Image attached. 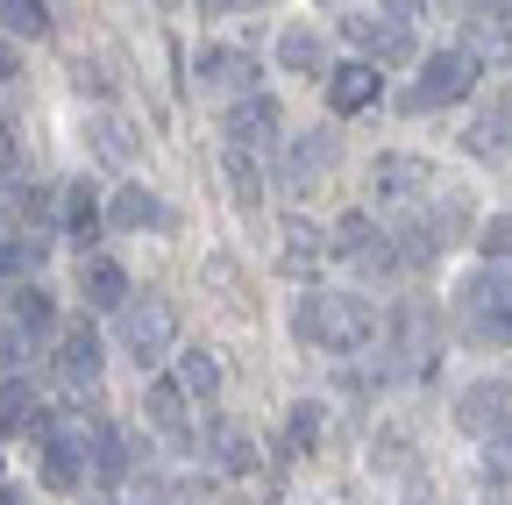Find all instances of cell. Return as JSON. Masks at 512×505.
I'll list each match as a JSON object with an SVG mask.
<instances>
[{
    "instance_id": "30bf717a",
    "label": "cell",
    "mask_w": 512,
    "mask_h": 505,
    "mask_svg": "<svg viewBox=\"0 0 512 505\" xmlns=\"http://www.w3.org/2000/svg\"><path fill=\"white\" fill-rule=\"evenodd\" d=\"M335 157H342V143H335L328 129H306V136L292 143V157H285V193L320 185V171H335Z\"/></svg>"
},
{
    "instance_id": "836d02e7",
    "label": "cell",
    "mask_w": 512,
    "mask_h": 505,
    "mask_svg": "<svg viewBox=\"0 0 512 505\" xmlns=\"http://www.w3.org/2000/svg\"><path fill=\"white\" fill-rule=\"evenodd\" d=\"M15 164H22V157H15V136L0 129V178H15Z\"/></svg>"
},
{
    "instance_id": "7a4b0ae2",
    "label": "cell",
    "mask_w": 512,
    "mask_h": 505,
    "mask_svg": "<svg viewBox=\"0 0 512 505\" xmlns=\"http://www.w3.org/2000/svg\"><path fill=\"white\" fill-rule=\"evenodd\" d=\"M406 15H413V8H356V15H342V36L363 50L370 72L413 57V22H406Z\"/></svg>"
},
{
    "instance_id": "ffe728a7",
    "label": "cell",
    "mask_w": 512,
    "mask_h": 505,
    "mask_svg": "<svg viewBox=\"0 0 512 505\" xmlns=\"http://www.w3.org/2000/svg\"><path fill=\"white\" fill-rule=\"evenodd\" d=\"M143 413H150V427H157V434H171V441H192V427H185V392L171 385V377H157V385H150Z\"/></svg>"
},
{
    "instance_id": "5b68a950",
    "label": "cell",
    "mask_w": 512,
    "mask_h": 505,
    "mask_svg": "<svg viewBox=\"0 0 512 505\" xmlns=\"http://www.w3.org/2000/svg\"><path fill=\"white\" fill-rule=\"evenodd\" d=\"M370 185H377V200H392V207H413V200H427L434 193V164L427 157H406V150H384V157H370Z\"/></svg>"
},
{
    "instance_id": "d6986e66",
    "label": "cell",
    "mask_w": 512,
    "mask_h": 505,
    "mask_svg": "<svg viewBox=\"0 0 512 505\" xmlns=\"http://www.w3.org/2000/svg\"><path fill=\"white\" fill-rule=\"evenodd\" d=\"M477 157H505L512 150V100H491L477 121H470V136H463Z\"/></svg>"
},
{
    "instance_id": "8fae6325",
    "label": "cell",
    "mask_w": 512,
    "mask_h": 505,
    "mask_svg": "<svg viewBox=\"0 0 512 505\" xmlns=\"http://www.w3.org/2000/svg\"><path fill=\"white\" fill-rule=\"evenodd\" d=\"M505 413H512V385H505V377H477V385L456 399V420H463L470 434H491Z\"/></svg>"
},
{
    "instance_id": "d6a6232c",
    "label": "cell",
    "mask_w": 512,
    "mask_h": 505,
    "mask_svg": "<svg viewBox=\"0 0 512 505\" xmlns=\"http://www.w3.org/2000/svg\"><path fill=\"white\" fill-rule=\"evenodd\" d=\"M22 363V335L15 328H0V370H15Z\"/></svg>"
},
{
    "instance_id": "ac0fdd59",
    "label": "cell",
    "mask_w": 512,
    "mask_h": 505,
    "mask_svg": "<svg viewBox=\"0 0 512 505\" xmlns=\"http://www.w3.org/2000/svg\"><path fill=\"white\" fill-rule=\"evenodd\" d=\"M36 427H43L36 385L29 377H8V385H0V434H36Z\"/></svg>"
},
{
    "instance_id": "2e32d148",
    "label": "cell",
    "mask_w": 512,
    "mask_h": 505,
    "mask_svg": "<svg viewBox=\"0 0 512 505\" xmlns=\"http://www.w3.org/2000/svg\"><path fill=\"white\" fill-rule=\"evenodd\" d=\"M320 257H328V235H320L313 221H285L278 271H292V278H313V271H320Z\"/></svg>"
},
{
    "instance_id": "6da1fadb",
    "label": "cell",
    "mask_w": 512,
    "mask_h": 505,
    "mask_svg": "<svg viewBox=\"0 0 512 505\" xmlns=\"http://www.w3.org/2000/svg\"><path fill=\"white\" fill-rule=\"evenodd\" d=\"M292 328H299V342H313V349L349 356V349H363V342L377 335V313H370V299H356V292H313V299H299Z\"/></svg>"
},
{
    "instance_id": "f546056e",
    "label": "cell",
    "mask_w": 512,
    "mask_h": 505,
    "mask_svg": "<svg viewBox=\"0 0 512 505\" xmlns=\"http://www.w3.org/2000/svg\"><path fill=\"white\" fill-rule=\"evenodd\" d=\"M477 257H484V264H505V257H512V221H505V214L477 228Z\"/></svg>"
},
{
    "instance_id": "9a60e30c",
    "label": "cell",
    "mask_w": 512,
    "mask_h": 505,
    "mask_svg": "<svg viewBox=\"0 0 512 505\" xmlns=\"http://www.w3.org/2000/svg\"><path fill=\"white\" fill-rule=\"evenodd\" d=\"M370 100H377V72L363 65V57H349V65L328 72V107H335V114H363Z\"/></svg>"
},
{
    "instance_id": "44dd1931",
    "label": "cell",
    "mask_w": 512,
    "mask_h": 505,
    "mask_svg": "<svg viewBox=\"0 0 512 505\" xmlns=\"http://www.w3.org/2000/svg\"><path fill=\"white\" fill-rule=\"evenodd\" d=\"M171 385H178L185 399H214V392H221V363H214V349H185Z\"/></svg>"
},
{
    "instance_id": "4dcf8cb0",
    "label": "cell",
    "mask_w": 512,
    "mask_h": 505,
    "mask_svg": "<svg viewBox=\"0 0 512 505\" xmlns=\"http://www.w3.org/2000/svg\"><path fill=\"white\" fill-rule=\"evenodd\" d=\"M320 441V406L306 399V406H292V449H313Z\"/></svg>"
},
{
    "instance_id": "83f0119b",
    "label": "cell",
    "mask_w": 512,
    "mask_h": 505,
    "mask_svg": "<svg viewBox=\"0 0 512 505\" xmlns=\"http://www.w3.org/2000/svg\"><path fill=\"white\" fill-rule=\"evenodd\" d=\"M228 193H235V207H256V200H264V171H256V157L228 150Z\"/></svg>"
},
{
    "instance_id": "9c48e42d",
    "label": "cell",
    "mask_w": 512,
    "mask_h": 505,
    "mask_svg": "<svg viewBox=\"0 0 512 505\" xmlns=\"http://www.w3.org/2000/svg\"><path fill=\"white\" fill-rule=\"evenodd\" d=\"M57 377H64V392H72V399H100V335L93 328H64Z\"/></svg>"
},
{
    "instance_id": "8992f818",
    "label": "cell",
    "mask_w": 512,
    "mask_h": 505,
    "mask_svg": "<svg viewBox=\"0 0 512 505\" xmlns=\"http://www.w3.org/2000/svg\"><path fill=\"white\" fill-rule=\"evenodd\" d=\"M477 93V65L463 50H434L427 65H420V93H413V107H456V100H470Z\"/></svg>"
},
{
    "instance_id": "7c38bea8",
    "label": "cell",
    "mask_w": 512,
    "mask_h": 505,
    "mask_svg": "<svg viewBox=\"0 0 512 505\" xmlns=\"http://www.w3.org/2000/svg\"><path fill=\"white\" fill-rule=\"evenodd\" d=\"M200 86L235 93V100L264 93V86H256V57H242V50H200Z\"/></svg>"
},
{
    "instance_id": "d590c367",
    "label": "cell",
    "mask_w": 512,
    "mask_h": 505,
    "mask_svg": "<svg viewBox=\"0 0 512 505\" xmlns=\"http://www.w3.org/2000/svg\"><path fill=\"white\" fill-rule=\"evenodd\" d=\"M0 505H22V498H15V491H0Z\"/></svg>"
},
{
    "instance_id": "f1b7e54d",
    "label": "cell",
    "mask_w": 512,
    "mask_h": 505,
    "mask_svg": "<svg viewBox=\"0 0 512 505\" xmlns=\"http://www.w3.org/2000/svg\"><path fill=\"white\" fill-rule=\"evenodd\" d=\"M50 313H57V306H50V292H43V285H22V292H15V321H22V328H36V335H43V328H50Z\"/></svg>"
},
{
    "instance_id": "277c9868",
    "label": "cell",
    "mask_w": 512,
    "mask_h": 505,
    "mask_svg": "<svg viewBox=\"0 0 512 505\" xmlns=\"http://www.w3.org/2000/svg\"><path fill=\"white\" fill-rule=\"evenodd\" d=\"M463 299H470V328H477V335L512 342V271H505V264H484V271L463 285Z\"/></svg>"
},
{
    "instance_id": "e0dca14e",
    "label": "cell",
    "mask_w": 512,
    "mask_h": 505,
    "mask_svg": "<svg viewBox=\"0 0 512 505\" xmlns=\"http://www.w3.org/2000/svg\"><path fill=\"white\" fill-rule=\"evenodd\" d=\"M86 470H93V484H121L128 456H121V434H114V420H93V427H86Z\"/></svg>"
},
{
    "instance_id": "e575fe53",
    "label": "cell",
    "mask_w": 512,
    "mask_h": 505,
    "mask_svg": "<svg viewBox=\"0 0 512 505\" xmlns=\"http://www.w3.org/2000/svg\"><path fill=\"white\" fill-rule=\"evenodd\" d=\"M8 79H15V50H8V43H0V86H8Z\"/></svg>"
},
{
    "instance_id": "52a82bcc",
    "label": "cell",
    "mask_w": 512,
    "mask_h": 505,
    "mask_svg": "<svg viewBox=\"0 0 512 505\" xmlns=\"http://www.w3.org/2000/svg\"><path fill=\"white\" fill-rule=\"evenodd\" d=\"M36 434H43V484L50 491H79V477H86V427L43 420Z\"/></svg>"
},
{
    "instance_id": "5bb4252c",
    "label": "cell",
    "mask_w": 512,
    "mask_h": 505,
    "mask_svg": "<svg viewBox=\"0 0 512 505\" xmlns=\"http://www.w3.org/2000/svg\"><path fill=\"white\" fill-rule=\"evenodd\" d=\"M86 143H93L100 164H136L143 157V136H136V121H128V114H100L86 129Z\"/></svg>"
},
{
    "instance_id": "d4e9b609",
    "label": "cell",
    "mask_w": 512,
    "mask_h": 505,
    "mask_svg": "<svg viewBox=\"0 0 512 505\" xmlns=\"http://www.w3.org/2000/svg\"><path fill=\"white\" fill-rule=\"evenodd\" d=\"M370 242H377V228H370V214H342V221H335V235H328V249H335V257H349V264L363 257V249H370Z\"/></svg>"
},
{
    "instance_id": "cb8c5ba5",
    "label": "cell",
    "mask_w": 512,
    "mask_h": 505,
    "mask_svg": "<svg viewBox=\"0 0 512 505\" xmlns=\"http://www.w3.org/2000/svg\"><path fill=\"white\" fill-rule=\"evenodd\" d=\"M214 456H221V470L249 477V470H256V441H249L242 427H214Z\"/></svg>"
},
{
    "instance_id": "ba28073f",
    "label": "cell",
    "mask_w": 512,
    "mask_h": 505,
    "mask_svg": "<svg viewBox=\"0 0 512 505\" xmlns=\"http://www.w3.org/2000/svg\"><path fill=\"white\" fill-rule=\"evenodd\" d=\"M278 129H285V107H278L271 93H249V100L228 107V143H235L242 157H249V150H271Z\"/></svg>"
},
{
    "instance_id": "1f68e13d",
    "label": "cell",
    "mask_w": 512,
    "mask_h": 505,
    "mask_svg": "<svg viewBox=\"0 0 512 505\" xmlns=\"http://www.w3.org/2000/svg\"><path fill=\"white\" fill-rule=\"evenodd\" d=\"M72 86H79V93H107V72L93 65V57H79V65H72Z\"/></svg>"
},
{
    "instance_id": "484cf974",
    "label": "cell",
    "mask_w": 512,
    "mask_h": 505,
    "mask_svg": "<svg viewBox=\"0 0 512 505\" xmlns=\"http://www.w3.org/2000/svg\"><path fill=\"white\" fill-rule=\"evenodd\" d=\"M64 228H72V235H93V228H100V200H93L86 178L64 185Z\"/></svg>"
},
{
    "instance_id": "603a6c76",
    "label": "cell",
    "mask_w": 512,
    "mask_h": 505,
    "mask_svg": "<svg viewBox=\"0 0 512 505\" xmlns=\"http://www.w3.org/2000/svg\"><path fill=\"white\" fill-rule=\"evenodd\" d=\"M278 65L320 79V36H313V29H285V36H278Z\"/></svg>"
},
{
    "instance_id": "4316f807",
    "label": "cell",
    "mask_w": 512,
    "mask_h": 505,
    "mask_svg": "<svg viewBox=\"0 0 512 505\" xmlns=\"http://www.w3.org/2000/svg\"><path fill=\"white\" fill-rule=\"evenodd\" d=\"M0 29H8V36H43L50 8H43V0H0Z\"/></svg>"
},
{
    "instance_id": "3957f363",
    "label": "cell",
    "mask_w": 512,
    "mask_h": 505,
    "mask_svg": "<svg viewBox=\"0 0 512 505\" xmlns=\"http://www.w3.org/2000/svg\"><path fill=\"white\" fill-rule=\"evenodd\" d=\"M171 342H178V313L164 299H128L121 306V349L136 356L143 370H157L171 356Z\"/></svg>"
},
{
    "instance_id": "4fadbf2b",
    "label": "cell",
    "mask_w": 512,
    "mask_h": 505,
    "mask_svg": "<svg viewBox=\"0 0 512 505\" xmlns=\"http://www.w3.org/2000/svg\"><path fill=\"white\" fill-rule=\"evenodd\" d=\"M79 292H86L93 313H121V306H128V271H121L114 257H86V264H79Z\"/></svg>"
},
{
    "instance_id": "7402d4cb",
    "label": "cell",
    "mask_w": 512,
    "mask_h": 505,
    "mask_svg": "<svg viewBox=\"0 0 512 505\" xmlns=\"http://www.w3.org/2000/svg\"><path fill=\"white\" fill-rule=\"evenodd\" d=\"M100 221H107V228H150V221H157V200L143 193V185H121Z\"/></svg>"
}]
</instances>
